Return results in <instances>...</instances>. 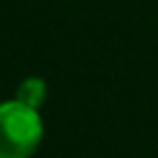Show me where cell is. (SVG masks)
<instances>
[{"mask_svg":"<svg viewBox=\"0 0 158 158\" xmlns=\"http://www.w3.org/2000/svg\"><path fill=\"white\" fill-rule=\"evenodd\" d=\"M17 101L37 109L42 101H44V81L42 79H25L20 86H17Z\"/></svg>","mask_w":158,"mask_h":158,"instance_id":"7a4b0ae2","label":"cell"},{"mask_svg":"<svg viewBox=\"0 0 158 158\" xmlns=\"http://www.w3.org/2000/svg\"><path fill=\"white\" fill-rule=\"evenodd\" d=\"M42 138L37 109L22 101L0 104V158H27Z\"/></svg>","mask_w":158,"mask_h":158,"instance_id":"6da1fadb","label":"cell"}]
</instances>
